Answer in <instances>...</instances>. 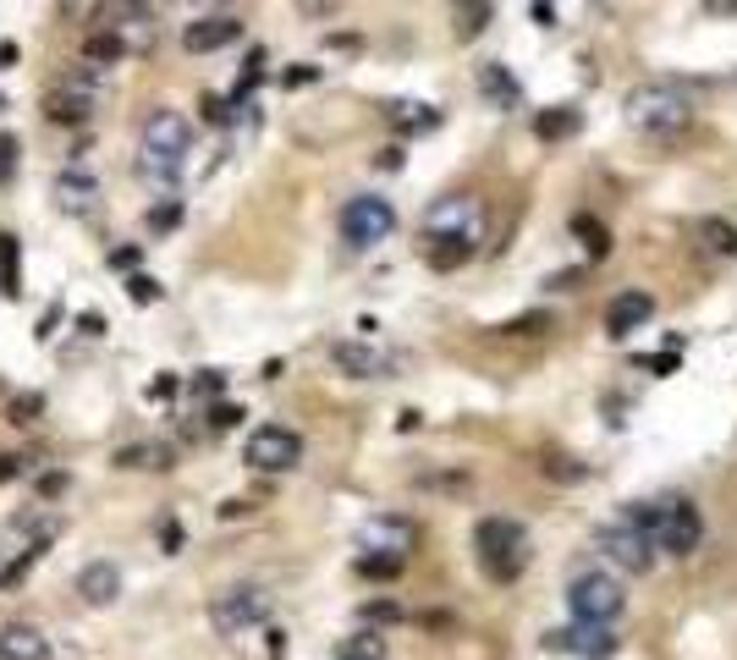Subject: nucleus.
<instances>
[{"mask_svg":"<svg viewBox=\"0 0 737 660\" xmlns=\"http://www.w3.org/2000/svg\"><path fill=\"white\" fill-rule=\"evenodd\" d=\"M627 518L649 534V545H655V556H694L699 545H704V518H699V507L688 502V495H655V502H644V507H627Z\"/></svg>","mask_w":737,"mask_h":660,"instance_id":"f257e3e1","label":"nucleus"},{"mask_svg":"<svg viewBox=\"0 0 737 660\" xmlns=\"http://www.w3.org/2000/svg\"><path fill=\"white\" fill-rule=\"evenodd\" d=\"M424 237L435 242L430 248V265L435 270H452L473 254L479 242V199L473 193H452V199H435L424 210Z\"/></svg>","mask_w":737,"mask_h":660,"instance_id":"f03ea898","label":"nucleus"},{"mask_svg":"<svg viewBox=\"0 0 737 660\" xmlns=\"http://www.w3.org/2000/svg\"><path fill=\"white\" fill-rule=\"evenodd\" d=\"M622 116L633 132H649V138H672L694 122V94L677 89V82H638L622 100Z\"/></svg>","mask_w":737,"mask_h":660,"instance_id":"7ed1b4c3","label":"nucleus"},{"mask_svg":"<svg viewBox=\"0 0 737 660\" xmlns=\"http://www.w3.org/2000/svg\"><path fill=\"white\" fill-rule=\"evenodd\" d=\"M473 550H479V567L496 578V584H512V578H523L534 545H529V529L518 518H479Z\"/></svg>","mask_w":737,"mask_h":660,"instance_id":"20e7f679","label":"nucleus"},{"mask_svg":"<svg viewBox=\"0 0 737 660\" xmlns=\"http://www.w3.org/2000/svg\"><path fill=\"white\" fill-rule=\"evenodd\" d=\"M567 611L579 627H617L622 611H627V595H622V578L617 572H572V584H567Z\"/></svg>","mask_w":737,"mask_h":660,"instance_id":"39448f33","label":"nucleus"},{"mask_svg":"<svg viewBox=\"0 0 737 660\" xmlns=\"http://www.w3.org/2000/svg\"><path fill=\"white\" fill-rule=\"evenodd\" d=\"M595 550H600L617 572H633V578L655 567V545H649V534H644L627 512H622L617 523H600V529H595Z\"/></svg>","mask_w":737,"mask_h":660,"instance_id":"423d86ee","label":"nucleus"},{"mask_svg":"<svg viewBox=\"0 0 737 660\" xmlns=\"http://www.w3.org/2000/svg\"><path fill=\"white\" fill-rule=\"evenodd\" d=\"M209 622L220 638H237V633H249V627H265L270 622V595L259 584H237L226 595L209 600Z\"/></svg>","mask_w":737,"mask_h":660,"instance_id":"0eeeda50","label":"nucleus"},{"mask_svg":"<svg viewBox=\"0 0 737 660\" xmlns=\"http://www.w3.org/2000/svg\"><path fill=\"white\" fill-rule=\"evenodd\" d=\"M396 231V210H391V199H380V193H358V199H347L342 204V237H347V248H374V242H385Z\"/></svg>","mask_w":737,"mask_h":660,"instance_id":"6e6552de","label":"nucleus"},{"mask_svg":"<svg viewBox=\"0 0 737 660\" xmlns=\"http://www.w3.org/2000/svg\"><path fill=\"white\" fill-rule=\"evenodd\" d=\"M242 462H249L254 473H292L303 462V441L297 430H281V424H265L249 435V446H242Z\"/></svg>","mask_w":737,"mask_h":660,"instance_id":"1a4fd4ad","label":"nucleus"},{"mask_svg":"<svg viewBox=\"0 0 737 660\" xmlns=\"http://www.w3.org/2000/svg\"><path fill=\"white\" fill-rule=\"evenodd\" d=\"M358 545H364V556L407 561V556H414V545H419V529L407 523V518H396V512H380V518H369V523L358 529Z\"/></svg>","mask_w":737,"mask_h":660,"instance_id":"9d476101","label":"nucleus"},{"mask_svg":"<svg viewBox=\"0 0 737 660\" xmlns=\"http://www.w3.org/2000/svg\"><path fill=\"white\" fill-rule=\"evenodd\" d=\"M545 649H556V655H579V660H606V655H617L622 649V638H617V627H556V633H545Z\"/></svg>","mask_w":737,"mask_h":660,"instance_id":"9b49d317","label":"nucleus"},{"mask_svg":"<svg viewBox=\"0 0 737 660\" xmlns=\"http://www.w3.org/2000/svg\"><path fill=\"white\" fill-rule=\"evenodd\" d=\"M193 143V127L182 111H149L143 122V154H160V160H182Z\"/></svg>","mask_w":737,"mask_h":660,"instance_id":"f8f14e48","label":"nucleus"},{"mask_svg":"<svg viewBox=\"0 0 737 660\" xmlns=\"http://www.w3.org/2000/svg\"><path fill=\"white\" fill-rule=\"evenodd\" d=\"M331 358H336V369L353 375V380H391V375H396V353H385V347H374V342H336Z\"/></svg>","mask_w":737,"mask_h":660,"instance_id":"ddd939ff","label":"nucleus"},{"mask_svg":"<svg viewBox=\"0 0 737 660\" xmlns=\"http://www.w3.org/2000/svg\"><path fill=\"white\" fill-rule=\"evenodd\" d=\"M237 39H242V17H237V12H204L199 23L182 28V50H193V55L226 50V45H237Z\"/></svg>","mask_w":737,"mask_h":660,"instance_id":"4468645a","label":"nucleus"},{"mask_svg":"<svg viewBox=\"0 0 737 660\" xmlns=\"http://www.w3.org/2000/svg\"><path fill=\"white\" fill-rule=\"evenodd\" d=\"M649 319H655V297L638 292V287H627V292H617L606 303V330H611V337H633V330L649 325Z\"/></svg>","mask_w":737,"mask_h":660,"instance_id":"2eb2a0df","label":"nucleus"},{"mask_svg":"<svg viewBox=\"0 0 737 660\" xmlns=\"http://www.w3.org/2000/svg\"><path fill=\"white\" fill-rule=\"evenodd\" d=\"M77 595H84V606H116L122 567L116 561H89L84 572H77Z\"/></svg>","mask_w":737,"mask_h":660,"instance_id":"dca6fc26","label":"nucleus"},{"mask_svg":"<svg viewBox=\"0 0 737 660\" xmlns=\"http://www.w3.org/2000/svg\"><path fill=\"white\" fill-rule=\"evenodd\" d=\"M45 655H50L45 627H34V622H7L0 627V660H45Z\"/></svg>","mask_w":737,"mask_h":660,"instance_id":"f3484780","label":"nucleus"},{"mask_svg":"<svg viewBox=\"0 0 737 660\" xmlns=\"http://www.w3.org/2000/svg\"><path fill=\"white\" fill-rule=\"evenodd\" d=\"M94 116V94H84V89H50L45 94V122H55V127H84Z\"/></svg>","mask_w":737,"mask_h":660,"instance_id":"a211bd4d","label":"nucleus"},{"mask_svg":"<svg viewBox=\"0 0 737 660\" xmlns=\"http://www.w3.org/2000/svg\"><path fill=\"white\" fill-rule=\"evenodd\" d=\"M111 462L116 468H138V473H166V468H177V452L166 441H132V446H116Z\"/></svg>","mask_w":737,"mask_h":660,"instance_id":"6ab92c4d","label":"nucleus"},{"mask_svg":"<svg viewBox=\"0 0 737 660\" xmlns=\"http://www.w3.org/2000/svg\"><path fill=\"white\" fill-rule=\"evenodd\" d=\"M94 199H100V182H94L89 172H61V177H55V204H61L66 215H89Z\"/></svg>","mask_w":737,"mask_h":660,"instance_id":"aec40b11","label":"nucleus"},{"mask_svg":"<svg viewBox=\"0 0 737 660\" xmlns=\"http://www.w3.org/2000/svg\"><path fill=\"white\" fill-rule=\"evenodd\" d=\"M479 89H484V100H490V105H518V100H523V82H518L501 61L479 66Z\"/></svg>","mask_w":737,"mask_h":660,"instance_id":"412c9836","label":"nucleus"},{"mask_svg":"<svg viewBox=\"0 0 737 660\" xmlns=\"http://www.w3.org/2000/svg\"><path fill=\"white\" fill-rule=\"evenodd\" d=\"M0 292L12 303L23 297V242L12 231H0Z\"/></svg>","mask_w":737,"mask_h":660,"instance_id":"4be33fe9","label":"nucleus"},{"mask_svg":"<svg viewBox=\"0 0 737 660\" xmlns=\"http://www.w3.org/2000/svg\"><path fill=\"white\" fill-rule=\"evenodd\" d=\"M534 132H539L545 143H561V138L579 132V111H572V105H550V111L534 116Z\"/></svg>","mask_w":737,"mask_h":660,"instance_id":"5701e85b","label":"nucleus"},{"mask_svg":"<svg viewBox=\"0 0 737 660\" xmlns=\"http://www.w3.org/2000/svg\"><path fill=\"white\" fill-rule=\"evenodd\" d=\"M539 473L556 479V484H579V479H589V462L567 457V452H539Z\"/></svg>","mask_w":737,"mask_h":660,"instance_id":"b1692460","label":"nucleus"},{"mask_svg":"<svg viewBox=\"0 0 737 660\" xmlns=\"http://www.w3.org/2000/svg\"><path fill=\"white\" fill-rule=\"evenodd\" d=\"M336 660H385V638L374 627H358L353 638L336 644Z\"/></svg>","mask_w":737,"mask_h":660,"instance_id":"393cba45","label":"nucleus"},{"mask_svg":"<svg viewBox=\"0 0 737 660\" xmlns=\"http://www.w3.org/2000/svg\"><path fill=\"white\" fill-rule=\"evenodd\" d=\"M84 55H89L94 66H111V61H122V55H127V45H122V34H116V28H94V34L84 39Z\"/></svg>","mask_w":737,"mask_h":660,"instance_id":"a878e982","label":"nucleus"},{"mask_svg":"<svg viewBox=\"0 0 737 660\" xmlns=\"http://www.w3.org/2000/svg\"><path fill=\"white\" fill-rule=\"evenodd\" d=\"M391 122H396V127H407V132H430L441 116H435V105H419V100H396V105H391Z\"/></svg>","mask_w":737,"mask_h":660,"instance_id":"bb28decb","label":"nucleus"},{"mask_svg":"<svg viewBox=\"0 0 737 660\" xmlns=\"http://www.w3.org/2000/svg\"><path fill=\"white\" fill-rule=\"evenodd\" d=\"M699 237H704L710 254H721V259H732V254H737V226H732V220H721V215H710V220L699 226Z\"/></svg>","mask_w":737,"mask_h":660,"instance_id":"cd10ccee","label":"nucleus"},{"mask_svg":"<svg viewBox=\"0 0 737 660\" xmlns=\"http://www.w3.org/2000/svg\"><path fill=\"white\" fill-rule=\"evenodd\" d=\"M138 177H143V182H154V188H177V177H182V160L138 154Z\"/></svg>","mask_w":737,"mask_h":660,"instance_id":"c85d7f7f","label":"nucleus"},{"mask_svg":"<svg viewBox=\"0 0 737 660\" xmlns=\"http://www.w3.org/2000/svg\"><path fill=\"white\" fill-rule=\"evenodd\" d=\"M572 237H584L589 259H606V254H611V231H606L595 215H572Z\"/></svg>","mask_w":737,"mask_h":660,"instance_id":"c756f323","label":"nucleus"},{"mask_svg":"<svg viewBox=\"0 0 737 660\" xmlns=\"http://www.w3.org/2000/svg\"><path fill=\"white\" fill-rule=\"evenodd\" d=\"M7 419H12V424H23V430H28V424H39V419H45V391H17V396L7 402Z\"/></svg>","mask_w":737,"mask_h":660,"instance_id":"7c9ffc66","label":"nucleus"},{"mask_svg":"<svg viewBox=\"0 0 737 660\" xmlns=\"http://www.w3.org/2000/svg\"><path fill=\"white\" fill-rule=\"evenodd\" d=\"M45 550H50V540H34V545H28V550H23V556L12 561V567H0V589H17L23 578H28V567H34V561H39Z\"/></svg>","mask_w":737,"mask_h":660,"instance_id":"2f4dec72","label":"nucleus"},{"mask_svg":"<svg viewBox=\"0 0 737 660\" xmlns=\"http://www.w3.org/2000/svg\"><path fill=\"white\" fill-rule=\"evenodd\" d=\"M490 17H496L490 7H457V12H452V28H457V39H479V34L490 28Z\"/></svg>","mask_w":737,"mask_h":660,"instance_id":"473e14b6","label":"nucleus"},{"mask_svg":"<svg viewBox=\"0 0 737 660\" xmlns=\"http://www.w3.org/2000/svg\"><path fill=\"white\" fill-rule=\"evenodd\" d=\"M407 561H391V556H358V578H374V584H385V578H402Z\"/></svg>","mask_w":737,"mask_h":660,"instance_id":"72a5a7b5","label":"nucleus"},{"mask_svg":"<svg viewBox=\"0 0 737 660\" xmlns=\"http://www.w3.org/2000/svg\"><path fill=\"white\" fill-rule=\"evenodd\" d=\"M501 337H539V330H550V314H518L507 325H496Z\"/></svg>","mask_w":737,"mask_h":660,"instance_id":"f704fd0d","label":"nucleus"},{"mask_svg":"<svg viewBox=\"0 0 737 660\" xmlns=\"http://www.w3.org/2000/svg\"><path fill=\"white\" fill-rule=\"evenodd\" d=\"M177 226H182V204H177V199H166V204L149 210V231H177Z\"/></svg>","mask_w":737,"mask_h":660,"instance_id":"c9c22d12","label":"nucleus"},{"mask_svg":"<svg viewBox=\"0 0 737 660\" xmlns=\"http://www.w3.org/2000/svg\"><path fill=\"white\" fill-rule=\"evenodd\" d=\"M127 297H132V303H160V281L132 270V276H127Z\"/></svg>","mask_w":737,"mask_h":660,"instance_id":"e433bc0d","label":"nucleus"},{"mask_svg":"<svg viewBox=\"0 0 737 660\" xmlns=\"http://www.w3.org/2000/svg\"><path fill=\"white\" fill-rule=\"evenodd\" d=\"M242 424V407L237 402H215L209 407V430H237Z\"/></svg>","mask_w":737,"mask_h":660,"instance_id":"4c0bfd02","label":"nucleus"},{"mask_svg":"<svg viewBox=\"0 0 737 660\" xmlns=\"http://www.w3.org/2000/svg\"><path fill=\"white\" fill-rule=\"evenodd\" d=\"M12 177H17V138L0 132V182H12Z\"/></svg>","mask_w":737,"mask_h":660,"instance_id":"58836bf2","label":"nucleus"},{"mask_svg":"<svg viewBox=\"0 0 737 660\" xmlns=\"http://www.w3.org/2000/svg\"><path fill=\"white\" fill-rule=\"evenodd\" d=\"M193 391H199V396H220V391H226V375H220V369H199V375H193Z\"/></svg>","mask_w":737,"mask_h":660,"instance_id":"ea45409f","label":"nucleus"},{"mask_svg":"<svg viewBox=\"0 0 737 660\" xmlns=\"http://www.w3.org/2000/svg\"><path fill=\"white\" fill-rule=\"evenodd\" d=\"M160 545H166V556H177V550L188 545V534H182V523H160Z\"/></svg>","mask_w":737,"mask_h":660,"instance_id":"a19ab883","label":"nucleus"},{"mask_svg":"<svg viewBox=\"0 0 737 660\" xmlns=\"http://www.w3.org/2000/svg\"><path fill=\"white\" fill-rule=\"evenodd\" d=\"M77 330H84V337H105V314H100V308L77 314Z\"/></svg>","mask_w":737,"mask_h":660,"instance_id":"79ce46f5","label":"nucleus"},{"mask_svg":"<svg viewBox=\"0 0 737 660\" xmlns=\"http://www.w3.org/2000/svg\"><path fill=\"white\" fill-rule=\"evenodd\" d=\"M177 391H182V380H177V375H160V380L149 385V396H160V402H166V396H177Z\"/></svg>","mask_w":737,"mask_h":660,"instance_id":"37998d69","label":"nucleus"},{"mask_svg":"<svg viewBox=\"0 0 737 660\" xmlns=\"http://www.w3.org/2000/svg\"><path fill=\"white\" fill-rule=\"evenodd\" d=\"M61 490H66V473H45V479H39V495H45V502H55Z\"/></svg>","mask_w":737,"mask_h":660,"instance_id":"c03bdc74","label":"nucleus"},{"mask_svg":"<svg viewBox=\"0 0 737 660\" xmlns=\"http://www.w3.org/2000/svg\"><path fill=\"white\" fill-rule=\"evenodd\" d=\"M396 617H402V611L385 606V600H380V606H364V622H396Z\"/></svg>","mask_w":737,"mask_h":660,"instance_id":"a18cd8bd","label":"nucleus"},{"mask_svg":"<svg viewBox=\"0 0 737 660\" xmlns=\"http://www.w3.org/2000/svg\"><path fill=\"white\" fill-rule=\"evenodd\" d=\"M111 265H116V270H138V248H116Z\"/></svg>","mask_w":737,"mask_h":660,"instance_id":"49530a36","label":"nucleus"},{"mask_svg":"<svg viewBox=\"0 0 737 660\" xmlns=\"http://www.w3.org/2000/svg\"><path fill=\"white\" fill-rule=\"evenodd\" d=\"M529 17H534L539 28H556V7H545V0H539V7H529Z\"/></svg>","mask_w":737,"mask_h":660,"instance_id":"de8ad7c7","label":"nucleus"},{"mask_svg":"<svg viewBox=\"0 0 737 660\" xmlns=\"http://www.w3.org/2000/svg\"><path fill=\"white\" fill-rule=\"evenodd\" d=\"M314 77H319V66H292V72H287L292 89H297V82H314Z\"/></svg>","mask_w":737,"mask_h":660,"instance_id":"09e8293b","label":"nucleus"},{"mask_svg":"<svg viewBox=\"0 0 737 660\" xmlns=\"http://www.w3.org/2000/svg\"><path fill=\"white\" fill-rule=\"evenodd\" d=\"M17 473H23V462H17V457H0V484H12Z\"/></svg>","mask_w":737,"mask_h":660,"instance_id":"8fccbe9b","label":"nucleus"}]
</instances>
